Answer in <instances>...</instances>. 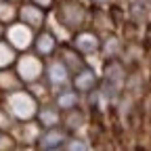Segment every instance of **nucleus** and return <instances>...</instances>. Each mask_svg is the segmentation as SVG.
<instances>
[{
    "instance_id": "f257e3e1",
    "label": "nucleus",
    "mask_w": 151,
    "mask_h": 151,
    "mask_svg": "<svg viewBox=\"0 0 151 151\" xmlns=\"http://www.w3.org/2000/svg\"><path fill=\"white\" fill-rule=\"evenodd\" d=\"M84 17H86V11H84L80 0H65V2L59 6V21L67 32L82 25Z\"/></svg>"
},
{
    "instance_id": "f03ea898",
    "label": "nucleus",
    "mask_w": 151,
    "mask_h": 151,
    "mask_svg": "<svg viewBox=\"0 0 151 151\" xmlns=\"http://www.w3.org/2000/svg\"><path fill=\"white\" fill-rule=\"evenodd\" d=\"M46 80H48V84L52 86V88H65V86H69L71 84V71H69V67L59 59V61H50L48 65H46Z\"/></svg>"
},
{
    "instance_id": "7ed1b4c3",
    "label": "nucleus",
    "mask_w": 151,
    "mask_h": 151,
    "mask_svg": "<svg viewBox=\"0 0 151 151\" xmlns=\"http://www.w3.org/2000/svg\"><path fill=\"white\" fill-rule=\"evenodd\" d=\"M38 145H40V149H61L65 147V143L69 141L67 139V132L65 128H59V126H50L46 128L40 137H38Z\"/></svg>"
},
{
    "instance_id": "20e7f679",
    "label": "nucleus",
    "mask_w": 151,
    "mask_h": 151,
    "mask_svg": "<svg viewBox=\"0 0 151 151\" xmlns=\"http://www.w3.org/2000/svg\"><path fill=\"white\" fill-rule=\"evenodd\" d=\"M71 86L78 92H92L94 86H97V73H94L90 67H82L71 76Z\"/></svg>"
},
{
    "instance_id": "39448f33",
    "label": "nucleus",
    "mask_w": 151,
    "mask_h": 151,
    "mask_svg": "<svg viewBox=\"0 0 151 151\" xmlns=\"http://www.w3.org/2000/svg\"><path fill=\"white\" fill-rule=\"evenodd\" d=\"M73 46L82 55H90V52H97L101 48V40H99V36L92 34V32H80L73 38Z\"/></svg>"
},
{
    "instance_id": "423d86ee",
    "label": "nucleus",
    "mask_w": 151,
    "mask_h": 151,
    "mask_svg": "<svg viewBox=\"0 0 151 151\" xmlns=\"http://www.w3.org/2000/svg\"><path fill=\"white\" fill-rule=\"evenodd\" d=\"M57 107L61 111H69V109H76L80 105V92L76 88H61L57 92Z\"/></svg>"
},
{
    "instance_id": "0eeeda50",
    "label": "nucleus",
    "mask_w": 151,
    "mask_h": 151,
    "mask_svg": "<svg viewBox=\"0 0 151 151\" xmlns=\"http://www.w3.org/2000/svg\"><path fill=\"white\" fill-rule=\"evenodd\" d=\"M63 57H61V61L69 67V71L71 73H76V71H78V69H82L86 63H84V59H82V52L78 50V48H63V52H61Z\"/></svg>"
},
{
    "instance_id": "6e6552de",
    "label": "nucleus",
    "mask_w": 151,
    "mask_h": 151,
    "mask_svg": "<svg viewBox=\"0 0 151 151\" xmlns=\"http://www.w3.org/2000/svg\"><path fill=\"white\" fill-rule=\"evenodd\" d=\"M61 109L59 107H50V105H44L40 107V111H38V116H40V122L44 128H50V126H59L61 124Z\"/></svg>"
},
{
    "instance_id": "1a4fd4ad",
    "label": "nucleus",
    "mask_w": 151,
    "mask_h": 151,
    "mask_svg": "<svg viewBox=\"0 0 151 151\" xmlns=\"http://www.w3.org/2000/svg\"><path fill=\"white\" fill-rule=\"evenodd\" d=\"M21 17L25 19V23L29 27H40L42 21H44V9H40L38 4H27L23 11H21Z\"/></svg>"
},
{
    "instance_id": "9d476101",
    "label": "nucleus",
    "mask_w": 151,
    "mask_h": 151,
    "mask_svg": "<svg viewBox=\"0 0 151 151\" xmlns=\"http://www.w3.org/2000/svg\"><path fill=\"white\" fill-rule=\"evenodd\" d=\"M55 48H57V38H55L50 32H42L40 36L36 38V50L40 52L42 57L52 55V52H55Z\"/></svg>"
},
{
    "instance_id": "9b49d317",
    "label": "nucleus",
    "mask_w": 151,
    "mask_h": 151,
    "mask_svg": "<svg viewBox=\"0 0 151 151\" xmlns=\"http://www.w3.org/2000/svg\"><path fill=\"white\" fill-rule=\"evenodd\" d=\"M105 48H107V52H118L120 50V42H118V38H107V42H105Z\"/></svg>"
},
{
    "instance_id": "f8f14e48",
    "label": "nucleus",
    "mask_w": 151,
    "mask_h": 151,
    "mask_svg": "<svg viewBox=\"0 0 151 151\" xmlns=\"http://www.w3.org/2000/svg\"><path fill=\"white\" fill-rule=\"evenodd\" d=\"M71 143H65V147L63 149H86V145L84 143H80L78 139H69Z\"/></svg>"
},
{
    "instance_id": "ddd939ff",
    "label": "nucleus",
    "mask_w": 151,
    "mask_h": 151,
    "mask_svg": "<svg viewBox=\"0 0 151 151\" xmlns=\"http://www.w3.org/2000/svg\"><path fill=\"white\" fill-rule=\"evenodd\" d=\"M32 2H34V4H38L40 9H44V11L52 6V0H32Z\"/></svg>"
},
{
    "instance_id": "4468645a",
    "label": "nucleus",
    "mask_w": 151,
    "mask_h": 151,
    "mask_svg": "<svg viewBox=\"0 0 151 151\" xmlns=\"http://www.w3.org/2000/svg\"><path fill=\"white\" fill-rule=\"evenodd\" d=\"M88 2H92V4H97V6H101V4H107L109 0H88Z\"/></svg>"
}]
</instances>
